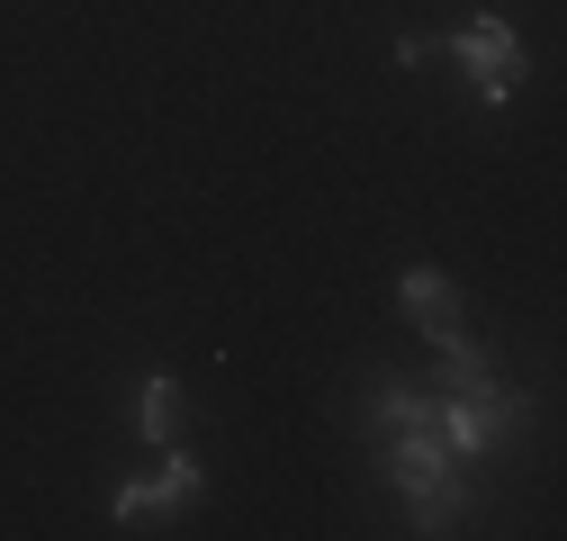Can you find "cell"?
Masks as SVG:
<instances>
[{
  "mask_svg": "<svg viewBox=\"0 0 567 541\" xmlns=\"http://www.w3.org/2000/svg\"><path fill=\"white\" fill-rule=\"evenodd\" d=\"M388 479L405 488L414 532H451V523H460V506H468L460 469H451V442H433V433H396V442H388Z\"/></svg>",
  "mask_w": 567,
  "mask_h": 541,
  "instance_id": "cell-1",
  "label": "cell"
},
{
  "mask_svg": "<svg viewBox=\"0 0 567 541\" xmlns=\"http://www.w3.org/2000/svg\"><path fill=\"white\" fill-rule=\"evenodd\" d=\"M460 63H468L477 100L505 109V100L523 91V37H514V19H468V28H460Z\"/></svg>",
  "mask_w": 567,
  "mask_h": 541,
  "instance_id": "cell-2",
  "label": "cell"
},
{
  "mask_svg": "<svg viewBox=\"0 0 567 541\" xmlns=\"http://www.w3.org/2000/svg\"><path fill=\"white\" fill-rule=\"evenodd\" d=\"M189 506H198V460H181V442L163 451V479L117 488V523H126V532H154V523H172V514H189Z\"/></svg>",
  "mask_w": 567,
  "mask_h": 541,
  "instance_id": "cell-3",
  "label": "cell"
},
{
  "mask_svg": "<svg viewBox=\"0 0 567 541\" xmlns=\"http://www.w3.org/2000/svg\"><path fill=\"white\" fill-rule=\"evenodd\" d=\"M396 307H405V325L423 334V344H451V334H460V289H451V270H405V280H396Z\"/></svg>",
  "mask_w": 567,
  "mask_h": 541,
  "instance_id": "cell-4",
  "label": "cell"
},
{
  "mask_svg": "<svg viewBox=\"0 0 567 541\" xmlns=\"http://www.w3.org/2000/svg\"><path fill=\"white\" fill-rule=\"evenodd\" d=\"M135 425H145V442H154V451H172V442H181V379H172V370H154V379H145V397H135Z\"/></svg>",
  "mask_w": 567,
  "mask_h": 541,
  "instance_id": "cell-5",
  "label": "cell"
}]
</instances>
